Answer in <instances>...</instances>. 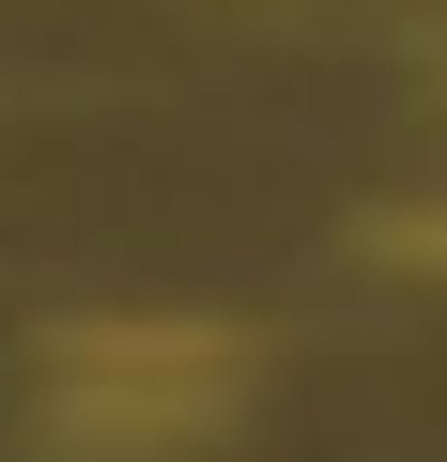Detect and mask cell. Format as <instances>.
I'll use <instances>...</instances> for the list:
<instances>
[{"label":"cell","mask_w":447,"mask_h":462,"mask_svg":"<svg viewBox=\"0 0 447 462\" xmlns=\"http://www.w3.org/2000/svg\"><path fill=\"white\" fill-rule=\"evenodd\" d=\"M247 416V324H62L47 339V385H32V431L62 462H170L200 431Z\"/></svg>","instance_id":"obj_1"},{"label":"cell","mask_w":447,"mask_h":462,"mask_svg":"<svg viewBox=\"0 0 447 462\" xmlns=\"http://www.w3.org/2000/svg\"><path fill=\"white\" fill-rule=\"evenodd\" d=\"M401 247H416V263H447V216H416V231H401Z\"/></svg>","instance_id":"obj_2"}]
</instances>
